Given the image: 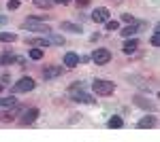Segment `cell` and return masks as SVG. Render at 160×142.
<instances>
[{
    "label": "cell",
    "mask_w": 160,
    "mask_h": 142,
    "mask_svg": "<svg viewBox=\"0 0 160 142\" xmlns=\"http://www.w3.org/2000/svg\"><path fill=\"white\" fill-rule=\"evenodd\" d=\"M92 89L96 91V95H111L113 89H115V85L111 83V81H105V79H96L92 83Z\"/></svg>",
    "instance_id": "obj_1"
},
{
    "label": "cell",
    "mask_w": 160,
    "mask_h": 142,
    "mask_svg": "<svg viewBox=\"0 0 160 142\" xmlns=\"http://www.w3.org/2000/svg\"><path fill=\"white\" fill-rule=\"evenodd\" d=\"M24 28H28V30H32V32H41V34H49L51 32V28L47 24H41L37 17H30V19H26L24 21Z\"/></svg>",
    "instance_id": "obj_2"
},
{
    "label": "cell",
    "mask_w": 160,
    "mask_h": 142,
    "mask_svg": "<svg viewBox=\"0 0 160 142\" xmlns=\"http://www.w3.org/2000/svg\"><path fill=\"white\" fill-rule=\"evenodd\" d=\"M34 79H30V76H24V79H19L17 83L13 85V94H28V91H32L34 89Z\"/></svg>",
    "instance_id": "obj_3"
},
{
    "label": "cell",
    "mask_w": 160,
    "mask_h": 142,
    "mask_svg": "<svg viewBox=\"0 0 160 142\" xmlns=\"http://www.w3.org/2000/svg\"><path fill=\"white\" fill-rule=\"evenodd\" d=\"M92 59H94L96 66H105V64L111 59V51L109 49H96V51L92 53Z\"/></svg>",
    "instance_id": "obj_4"
},
{
    "label": "cell",
    "mask_w": 160,
    "mask_h": 142,
    "mask_svg": "<svg viewBox=\"0 0 160 142\" xmlns=\"http://www.w3.org/2000/svg\"><path fill=\"white\" fill-rule=\"evenodd\" d=\"M71 94H73L75 102H81V104H94V102H96V100H94L90 94H86L83 89H77V91H71Z\"/></svg>",
    "instance_id": "obj_5"
},
{
    "label": "cell",
    "mask_w": 160,
    "mask_h": 142,
    "mask_svg": "<svg viewBox=\"0 0 160 142\" xmlns=\"http://www.w3.org/2000/svg\"><path fill=\"white\" fill-rule=\"evenodd\" d=\"M107 19H109V9H105V7H98L92 13V21H96V24H105Z\"/></svg>",
    "instance_id": "obj_6"
},
{
    "label": "cell",
    "mask_w": 160,
    "mask_h": 142,
    "mask_svg": "<svg viewBox=\"0 0 160 142\" xmlns=\"http://www.w3.org/2000/svg\"><path fill=\"white\" fill-rule=\"evenodd\" d=\"M38 115H41L38 108H28L24 115H22V125H30V123H34Z\"/></svg>",
    "instance_id": "obj_7"
},
{
    "label": "cell",
    "mask_w": 160,
    "mask_h": 142,
    "mask_svg": "<svg viewBox=\"0 0 160 142\" xmlns=\"http://www.w3.org/2000/svg\"><path fill=\"white\" fill-rule=\"evenodd\" d=\"M26 45H30V47H41V49H45V47H49L51 43H49V38H47V36H38V38H28V40H26Z\"/></svg>",
    "instance_id": "obj_8"
},
{
    "label": "cell",
    "mask_w": 160,
    "mask_h": 142,
    "mask_svg": "<svg viewBox=\"0 0 160 142\" xmlns=\"http://www.w3.org/2000/svg\"><path fill=\"white\" fill-rule=\"evenodd\" d=\"M17 110H19V108H13V110H0V121H2V123H11V121H15Z\"/></svg>",
    "instance_id": "obj_9"
},
{
    "label": "cell",
    "mask_w": 160,
    "mask_h": 142,
    "mask_svg": "<svg viewBox=\"0 0 160 142\" xmlns=\"http://www.w3.org/2000/svg\"><path fill=\"white\" fill-rule=\"evenodd\" d=\"M77 64H79V55L73 53V51H68V53L64 55V66H66V68H75Z\"/></svg>",
    "instance_id": "obj_10"
},
{
    "label": "cell",
    "mask_w": 160,
    "mask_h": 142,
    "mask_svg": "<svg viewBox=\"0 0 160 142\" xmlns=\"http://www.w3.org/2000/svg\"><path fill=\"white\" fill-rule=\"evenodd\" d=\"M60 74H62V66H51V68H45V70H43V76H45L47 81L60 76Z\"/></svg>",
    "instance_id": "obj_11"
},
{
    "label": "cell",
    "mask_w": 160,
    "mask_h": 142,
    "mask_svg": "<svg viewBox=\"0 0 160 142\" xmlns=\"http://www.w3.org/2000/svg\"><path fill=\"white\" fill-rule=\"evenodd\" d=\"M137 49H139V40H135V38H130V40H126V43H124L122 51H124V53H128V55H130V53H135Z\"/></svg>",
    "instance_id": "obj_12"
},
{
    "label": "cell",
    "mask_w": 160,
    "mask_h": 142,
    "mask_svg": "<svg viewBox=\"0 0 160 142\" xmlns=\"http://www.w3.org/2000/svg\"><path fill=\"white\" fill-rule=\"evenodd\" d=\"M60 28L64 30V32H73V34H79L81 32V25H77V24H71V21H62Z\"/></svg>",
    "instance_id": "obj_13"
},
{
    "label": "cell",
    "mask_w": 160,
    "mask_h": 142,
    "mask_svg": "<svg viewBox=\"0 0 160 142\" xmlns=\"http://www.w3.org/2000/svg\"><path fill=\"white\" fill-rule=\"evenodd\" d=\"M156 125V119L154 117H143L141 121H139V127L141 130H145V127H154Z\"/></svg>",
    "instance_id": "obj_14"
},
{
    "label": "cell",
    "mask_w": 160,
    "mask_h": 142,
    "mask_svg": "<svg viewBox=\"0 0 160 142\" xmlns=\"http://www.w3.org/2000/svg\"><path fill=\"white\" fill-rule=\"evenodd\" d=\"M107 125H109L111 130H120V127H124V121H122V117H111Z\"/></svg>",
    "instance_id": "obj_15"
},
{
    "label": "cell",
    "mask_w": 160,
    "mask_h": 142,
    "mask_svg": "<svg viewBox=\"0 0 160 142\" xmlns=\"http://www.w3.org/2000/svg\"><path fill=\"white\" fill-rule=\"evenodd\" d=\"M17 40V34L13 32H0V43H15Z\"/></svg>",
    "instance_id": "obj_16"
},
{
    "label": "cell",
    "mask_w": 160,
    "mask_h": 142,
    "mask_svg": "<svg viewBox=\"0 0 160 142\" xmlns=\"http://www.w3.org/2000/svg\"><path fill=\"white\" fill-rule=\"evenodd\" d=\"M15 104H17V100H15V98H13V95H7V98H0V106L2 108H11V106H15Z\"/></svg>",
    "instance_id": "obj_17"
},
{
    "label": "cell",
    "mask_w": 160,
    "mask_h": 142,
    "mask_svg": "<svg viewBox=\"0 0 160 142\" xmlns=\"http://www.w3.org/2000/svg\"><path fill=\"white\" fill-rule=\"evenodd\" d=\"M135 34H137V25L135 24L126 25V28L122 30V36H124V38H130V36H135Z\"/></svg>",
    "instance_id": "obj_18"
},
{
    "label": "cell",
    "mask_w": 160,
    "mask_h": 142,
    "mask_svg": "<svg viewBox=\"0 0 160 142\" xmlns=\"http://www.w3.org/2000/svg\"><path fill=\"white\" fill-rule=\"evenodd\" d=\"M13 62H17V57H15L13 53H4V55L0 57V64H2V66H9V64H13Z\"/></svg>",
    "instance_id": "obj_19"
},
{
    "label": "cell",
    "mask_w": 160,
    "mask_h": 142,
    "mask_svg": "<svg viewBox=\"0 0 160 142\" xmlns=\"http://www.w3.org/2000/svg\"><path fill=\"white\" fill-rule=\"evenodd\" d=\"M47 36H49V43H51V45H60V47H62V45H64V38H62V36L53 34V32H49V34H47Z\"/></svg>",
    "instance_id": "obj_20"
},
{
    "label": "cell",
    "mask_w": 160,
    "mask_h": 142,
    "mask_svg": "<svg viewBox=\"0 0 160 142\" xmlns=\"http://www.w3.org/2000/svg\"><path fill=\"white\" fill-rule=\"evenodd\" d=\"M135 102H137V106H141V108H156V104L145 102V98H135Z\"/></svg>",
    "instance_id": "obj_21"
},
{
    "label": "cell",
    "mask_w": 160,
    "mask_h": 142,
    "mask_svg": "<svg viewBox=\"0 0 160 142\" xmlns=\"http://www.w3.org/2000/svg\"><path fill=\"white\" fill-rule=\"evenodd\" d=\"M43 53H45V51H43L41 47H37V49H30V57H32V59H41V57H43Z\"/></svg>",
    "instance_id": "obj_22"
},
{
    "label": "cell",
    "mask_w": 160,
    "mask_h": 142,
    "mask_svg": "<svg viewBox=\"0 0 160 142\" xmlns=\"http://www.w3.org/2000/svg\"><path fill=\"white\" fill-rule=\"evenodd\" d=\"M105 28H107V32H115V30L120 28V24H118L115 19H113V21H109V19H107V21H105Z\"/></svg>",
    "instance_id": "obj_23"
},
{
    "label": "cell",
    "mask_w": 160,
    "mask_h": 142,
    "mask_svg": "<svg viewBox=\"0 0 160 142\" xmlns=\"http://www.w3.org/2000/svg\"><path fill=\"white\" fill-rule=\"evenodd\" d=\"M34 4H37L38 9H49L51 4H53V0H34Z\"/></svg>",
    "instance_id": "obj_24"
},
{
    "label": "cell",
    "mask_w": 160,
    "mask_h": 142,
    "mask_svg": "<svg viewBox=\"0 0 160 142\" xmlns=\"http://www.w3.org/2000/svg\"><path fill=\"white\" fill-rule=\"evenodd\" d=\"M9 11H15V9H19V0H9Z\"/></svg>",
    "instance_id": "obj_25"
},
{
    "label": "cell",
    "mask_w": 160,
    "mask_h": 142,
    "mask_svg": "<svg viewBox=\"0 0 160 142\" xmlns=\"http://www.w3.org/2000/svg\"><path fill=\"white\" fill-rule=\"evenodd\" d=\"M122 21H126V24H135V17H132V15H122Z\"/></svg>",
    "instance_id": "obj_26"
},
{
    "label": "cell",
    "mask_w": 160,
    "mask_h": 142,
    "mask_svg": "<svg viewBox=\"0 0 160 142\" xmlns=\"http://www.w3.org/2000/svg\"><path fill=\"white\" fill-rule=\"evenodd\" d=\"M77 2V7H88L90 4V0H75Z\"/></svg>",
    "instance_id": "obj_27"
},
{
    "label": "cell",
    "mask_w": 160,
    "mask_h": 142,
    "mask_svg": "<svg viewBox=\"0 0 160 142\" xmlns=\"http://www.w3.org/2000/svg\"><path fill=\"white\" fill-rule=\"evenodd\" d=\"M158 43H160L158 34H154V36H152V45H154V47H158Z\"/></svg>",
    "instance_id": "obj_28"
},
{
    "label": "cell",
    "mask_w": 160,
    "mask_h": 142,
    "mask_svg": "<svg viewBox=\"0 0 160 142\" xmlns=\"http://www.w3.org/2000/svg\"><path fill=\"white\" fill-rule=\"evenodd\" d=\"M7 21H9V17H4V15H0V25H4Z\"/></svg>",
    "instance_id": "obj_29"
},
{
    "label": "cell",
    "mask_w": 160,
    "mask_h": 142,
    "mask_svg": "<svg viewBox=\"0 0 160 142\" xmlns=\"http://www.w3.org/2000/svg\"><path fill=\"white\" fill-rule=\"evenodd\" d=\"M71 0H53V4H68Z\"/></svg>",
    "instance_id": "obj_30"
},
{
    "label": "cell",
    "mask_w": 160,
    "mask_h": 142,
    "mask_svg": "<svg viewBox=\"0 0 160 142\" xmlns=\"http://www.w3.org/2000/svg\"><path fill=\"white\" fill-rule=\"evenodd\" d=\"M0 91H2V85H0Z\"/></svg>",
    "instance_id": "obj_31"
}]
</instances>
